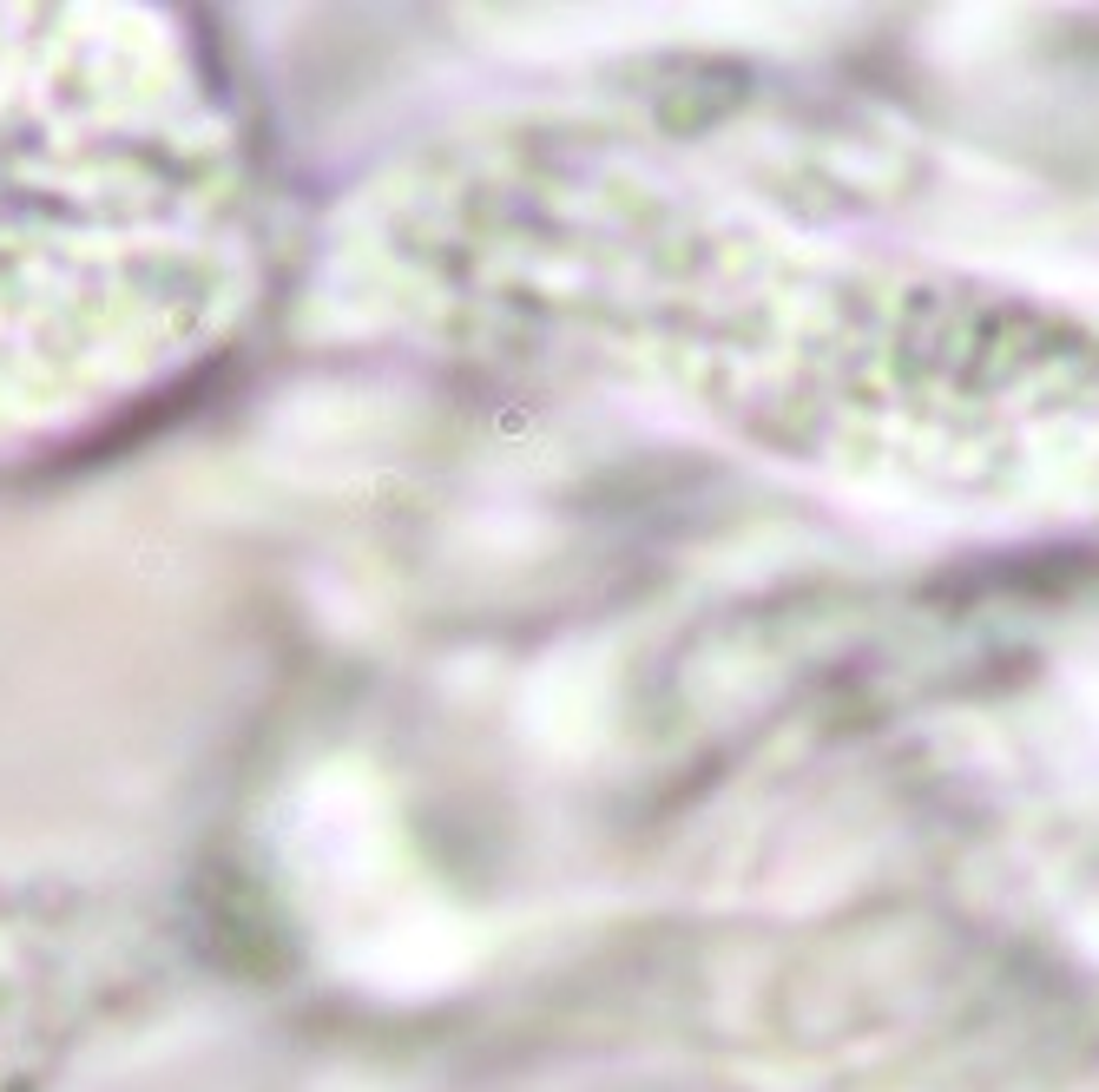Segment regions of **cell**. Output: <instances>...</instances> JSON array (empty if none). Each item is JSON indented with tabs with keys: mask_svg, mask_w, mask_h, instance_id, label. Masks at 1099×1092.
<instances>
[{
	"mask_svg": "<svg viewBox=\"0 0 1099 1092\" xmlns=\"http://www.w3.org/2000/svg\"><path fill=\"white\" fill-rule=\"evenodd\" d=\"M277 264L264 106L198 14L0 8V481L191 402Z\"/></svg>",
	"mask_w": 1099,
	"mask_h": 1092,
	"instance_id": "obj_1",
	"label": "cell"
},
{
	"mask_svg": "<svg viewBox=\"0 0 1099 1092\" xmlns=\"http://www.w3.org/2000/svg\"><path fill=\"white\" fill-rule=\"evenodd\" d=\"M125 981L106 901L0 876V1092H54Z\"/></svg>",
	"mask_w": 1099,
	"mask_h": 1092,
	"instance_id": "obj_2",
	"label": "cell"
}]
</instances>
